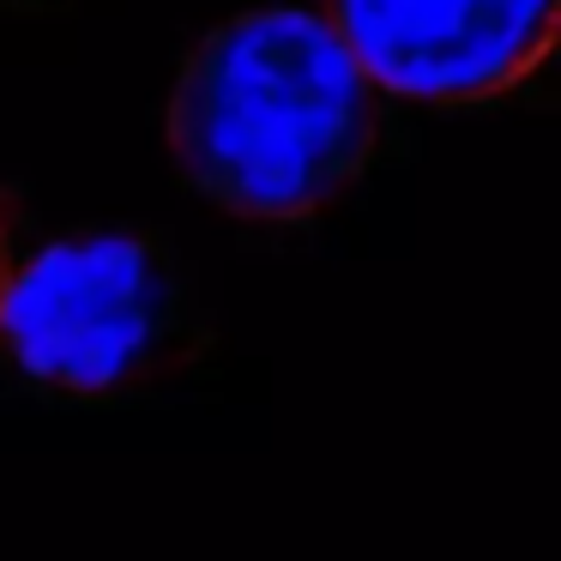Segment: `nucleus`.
<instances>
[{
	"instance_id": "obj_1",
	"label": "nucleus",
	"mask_w": 561,
	"mask_h": 561,
	"mask_svg": "<svg viewBox=\"0 0 561 561\" xmlns=\"http://www.w3.org/2000/svg\"><path fill=\"white\" fill-rule=\"evenodd\" d=\"M375 85L308 7L224 19L175 73L170 158L224 211L266 224L314 218L375 163Z\"/></svg>"
},
{
	"instance_id": "obj_2",
	"label": "nucleus",
	"mask_w": 561,
	"mask_h": 561,
	"mask_svg": "<svg viewBox=\"0 0 561 561\" xmlns=\"http://www.w3.org/2000/svg\"><path fill=\"white\" fill-rule=\"evenodd\" d=\"M0 339L37 387L61 399H127L199 351L194 296L163 242L85 230L13 266Z\"/></svg>"
},
{
	"instance_id": "obj_3",
	"label": "nucleus",
	"mask_w": 561,
	"mask_h": 561,
	"mask_svg": "<svg viewBox=\"0 0 561 561\" xmlns=\"http://www.w3.org/2000/svg\"><path fill=\"white\" fill-rule=\"evenodd\" d=\"M368 85L416 103L513 91L556 43V0H327Z\"/></svg>"
},
{
	"instance_id": "obj_4",
	"label": "nucleus",
	"mask_w": 561,
	"mask_h": 561,
	"mask_svg": "<svg viewBox=\"0 0 561 561\" xmlns=\"http://www.w3.org/2000/svg\"><path fill=\"white\" fill-rule=\"evenodd\" d=\"M13 236H7V224H0V302H7V284H13Z\"/></svg>"
}]
</instances>
